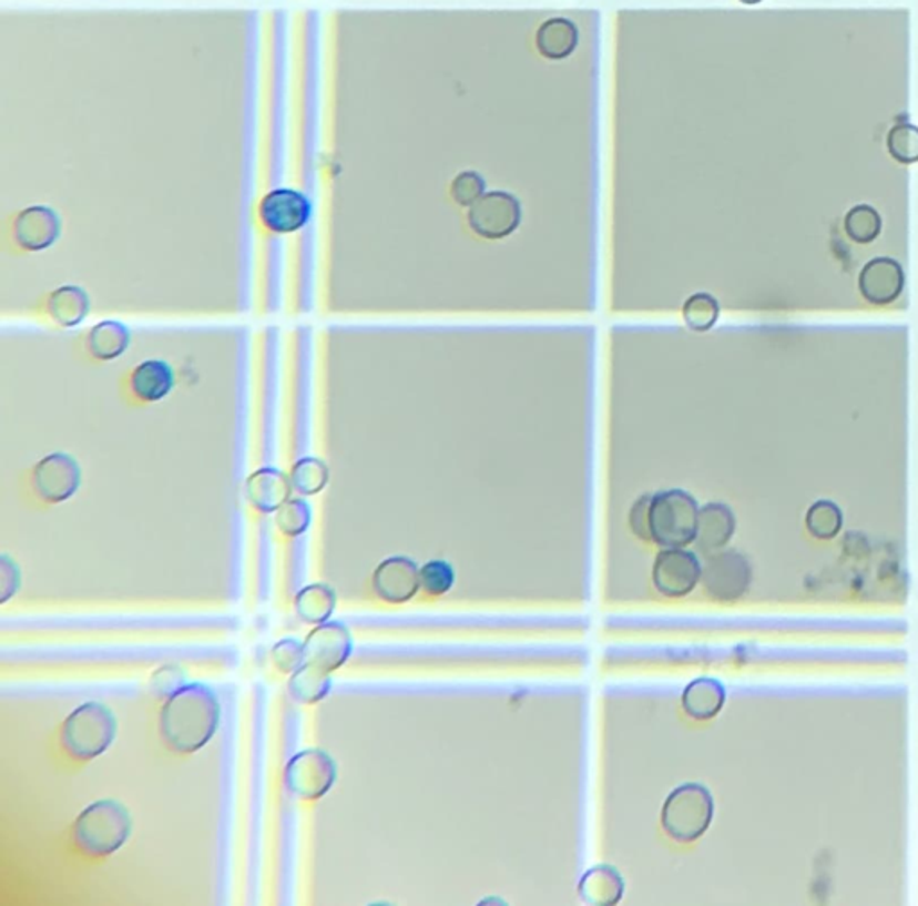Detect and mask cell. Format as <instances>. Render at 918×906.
I'll use <instances>...</instances> for the list:
<instances>
[{
  "instance_id": "13",
  "label": "cell",
  "mask_w": 918,
  "mask_h": 906,
  "mask_svg": "<svg viewBox=\"0 0 918 906\" xmlns=\"http://www.w3.org/2000/svg\"><path fill=\"white\" fill-rule=\"evenodd\" d=\"M351 652V638L348 629L338 621L324 623L304 643V662L330 673L347 661ZM302 662V664H304Z\"/></svg>"
},
{
  "instance_id": "22",
  "label": "cell",
  "mask_w": 918,
  "mask_h": 906,
  "mask_svg": "<svg viewBox=\"0 0 918 906\" xmlns=\"http://www.w3.org/2000/svg\"><path fill=\"white\" fill-rule=\"evenodd\" d=\"M130 339H132V334L126 325L115 319H106L90 329L86 336V348H89L90 356L98 362H112L124 354Z\"/></svg>"
},
{
  "instance_id": "6",
  "label": "cell",
  "mask_w": 918,
  "mask_h": 906,
  "mask_svg": "<svg viewBox=\"0 0 918 906\" xmlns=\"http://www.w3.org/2000/svg\"><path fill=\"white\" fill-rule=\"evenodd\" d=\"M522 207L513 194L504 191L484 193L469 207V226L483 240L499 241L510 237L520 226Z\"/></svg>"
},
{
  "instance_id": "17",
  "label": "cell",
  "mask_w": 918,
  "mask_h": 906,
  "mask_svg": "<svg viewBox=\"0 0 918 906\" xmlns=\"http://www.w3.org/2000/svg\"><path fill=\"white\" fill-rule=\"evenodd\" d=\"M174 386V371L162 359H147L133 368L130 374V390L142 403H159L165 399Z\"/></svg>"
},
{
  "instance_id": "25",
  "label": "cell",
  "mask_w": 918,
  "mask_h": 906,
  "mask_svg": "<svg viewBox=\"0 0 918 906\" xmlns=\"http://www.w3.org/2000/svg\"><path fill=\"white\" fill-rule=\"evenodd\" d=\"M330 673L304 662L290 676L289 690L293 699L302 704H316L330 690Z\"/></svg>"
},
{
  "instance_id": "33",
  "label": "cell",
  "mask_w": 918,
  "mask_h": 906,
  "mask_svg": "<svg viewBox=\"0 0 918 906\" xmlns=\"http://www.w3.org/2000/svg\"><path fill=\"white\" fill-rule=\"evenodd\" d=\"M484 189H487V184H484L481 174L476 173V171H463L452 180L450 194L461 207H472L473 203L483 196Z\"/></svg>"
},
{
  "instance_id": "15",
  "label": "cell",
  "mask_w": 918,
  "mask_h": 906,
  "mask_svg": "<svg viewBox=\"0 0 918 906\" xmlns=\"http://www.w3.org/2000/svg\"><path fill=\"white\" fill-rule=\"evenodd\" d=\"M418 588H420V571L411 559L391 557L375 569V592L388 603H404V601L411 600L417 594Z\"/></svg>"
},
{
  "instance_id": "30",
  "label": "cell",
  "mask_w": 918,
  "mask_h": 906,
  "mask_svg": "<svg viewBox=\"0 0 918 906\" xmlns=\"http://www.w3.org/2000/svg\"><path fill=\"white\" fill-rule=\"evenodd\" d=\"M327 469L322 461L315 458H307L296 464L290 475V483L302 493H316L324 489L327 483Z\"/></svg>"
},
{
  "instance_id": "21",
  "label": "cell",
  "mask_w": 918,
  "mask_h": 906,
  "mask_svg": "<svg viewBox=\"0 0 918 906\" xmlns=\"http://www.w3.org/2000/svg\"><path fill=\"white\" fill-rule=\"evenodd\" d=\"M45 309L54 324L75 327L89 315V295L78 286H61L49 295Z\"/></svg>"
},
{
  "instance_id": "18",
  "label": "cell",
  "mask_w": 918,
  "mask_h": 906,
  "mask_svg": "<svg viewBox=\"0 0 918 906\" xmlns=\"http://www.w3.org/2000/svg\"><path fill=\"white\" fill-rule=\"evenodd\" d=\"M580 42V31L572 20L557 17L545 20L537 33V49L542 57L560 62L571 57Z\"/></svg>"
},
{
  "instance_id": "28",
  "label": "cell",
  "mask_w": 918,
  "mask_h": 906,
  "mask_svg": "<svg viewBox=\"0 0 918 906\" xmlns=\"http://www.w3.org/2000/svg\"><path fill=\"white\" fill-rule=\"evenodd\" d=\"M682 315H684L688 329L705 333V330L713 329L716 325L717 318H720V304L708 293H696V295H691L685 301Z\"/></svg>"
},
{
  "instance_id": "5",
  "label": "cell",
  "mask_w": 918,
  "mask_h": 906,
  "mask_svg": "<svg viewBox=\"0 0 918 906\" xmlns=\"http://www.w3.org/2000/svg\"><path fill=\"white\" fill-rule=\"evenodd\" d=\"M713 815L711 792L702 784H682L665 798L662 826L673 841L694 842L707 832Z\"/></svg>"
},
{
  "instance_id": "24",
  "label": "cell",
  "mask_w": 918,
  "mask_h": 906,
  "mask_svg": "<svg viewBox=\"0 0 918 906\" xmlns=\"http://www.w3.org/2000/svg\"><path fill=\"white\" fill-rule=\"evenodd\" d=\"M295 605L302 621L310 623V625H319L333 615L334 607H336V594H334L333 589L327 588L324 583H316V586H309V588L298 592Z\"/></svg>"
},
{
  "instance_id": "1",
  "label": "cell",
  "mask_w": 918,
  "mask_h": 906,
  "mask_svg": "<svg viewBox=\"0 0 918 906\" xmlns=\"http://www.w3.org/2000/svg\"><path fill=\"white\" fill-rule=\"evenodd\" d=\"M220 725V702L205 684L174 691L160 714V733L171 751L191 754L211 742Z\"/></svg>"
},
{
  "instance_id": "36",
  "label": "cell",
  "mask_w": 918,
  "mask_h": 906,
  "mask_svg": "<svg viewBox=\"0 0 918 906\" xmlns=\"http://www.w3.org/2000/svg\"><path fill=\"white\" fill-rule=\"evenodd\" d=\"M17 588H19V569L14 563L10 562V559H2V566H0V591H2V601L8 600V598L17 592Z\"/></svg>"
},
{
  "instance_id": "20",
  "label": "cell",
  "mask_w": 918,
  "mask_h": 906,
  "mask_svg": "<svg viewBox=\"0 0 918 906\" xmlns=\"http://www.w3.org/2000/svg\"><path fill=\"white\" fill-rule=\"evenodd\" d=\"M623 878L609 865H600L589 871L580 883V896L586 905H615L623 897Z\"/></svg>"
},
{
  "instance_id": "8",
  "label": "cell",
  "mask_w": 918,
  "mask_h": 906,
  "mask_svg": "<svg viewBox=\"0 0 918 906\" xmlns=\"http://www.w3.org/2000/svg\"><path fill=\"white\" fill-rule=\"evenodd\" d=\"M81 470L78 461L65 452H52L38 461L31 472L34 493L42 501L57 502L71 499L80 489Z\"/></svg>"
},
{
  "instance_id": "31",
  "label": "cell",
  "mask_w": 918,
  "mask_h": 906,
  "mask_svg": "<svg viewBox=\"0 0 918 906\" xmlns=\"http://www.w3.org/2000/svg\"><path fill=\"white\" fill-rule=\"evenodd\" d=\"M420 586L432 597H441L455 586V569L446 560H432L420 569Z\"/></svg>"
},
{
  "instance_id": "35",
  "label": "cell",
  "mask_w": 918,
  "mask_h": 906,
  "mask_svg": "<svg viewBox=\"0 0 918 906\" xmlns=\"http://www.w3.org/2000/svg\"><path fill=\"white\" fill-rule=\"evenodd\" d=\"M650 502H652V493L642 496L635 501L630 512V527L633 533L642 540H652L650 536Z\"/></svg>"
},
{
  "instance_id": "26",
  "label": "cell",
  "mask_w": 918,
  "mask_h": 906,
  "mask_svg": "<svg viewBox=\"0 0 918 906\" xmlns=\"http://www.w3.org/2000/svg\"><path fill=\"white\" fill-rule=\"evenodd\" d=\"M844 527V513L838 505L827 499L810 505L806 516V528L815 539L830 540Z\"/></svg>"
},
{
  "instance_id": "14",
  "label": "cell",
  "mask_w": 918,
  "mask_h": 906,
  "mask_svg": "<svg viewBox=\"0 0 918 906\" xmlns=\"http://www.w3.org/2000/svg\"><path fill=\"white\" fill-rule=\"evenodd\" d=\"M905 269L895 258L876 257L859 273V292L874 306H888L905 292Z\"/></svg>"
},
{
  "instance_id": "34",
  "label": "cell",
  "mask_w": 918,
  "mask_h": 906,
  "mask_svg": "<svg viewBox=\"0 0 918 906\" xmlns=\"http://www.w3.org/2000/svg\"><path fill=\"white\" fill-rule=\"evenodd\" d=\"M273 662L280 672H296L304 662V644L296 639H284L273 649Z\"/></svg>"
},
{
  "instance_id": "32",
  "label": "cell",
  "mask_w": 918,
  "mask_h": 906,
  "mask_svg": "<svg viewBox=\"0 0 918 906\" xmlns=\"http://www.w3.org/2000/svg\"><path fill=\"white\" fill-rule=\"evenodd\" d=\"M277 525L286 536H300L310 525V507L302 499L287 501L278 510Z\"/></svg>"
},
{
  "instance_id": "2",
  "label": "cell",
  "mask_w": 918,
  "mask_h": 906,
  "mask_svg": "<svg viewBox=\"0 0 918 906\" xmlns=\"http://www.w3.org/2000/svg\"><path fill=\"white\" fill-rule=\"evenodd\" d=\"M132 833V817L118 801H99L81 812L74 841L85 855L109 856L121 849Z\"/></svg>"
},
{
  "instance_id": "10",
  "label": "cell",
  "mask_w": 918,
  "mask_h": 906,
  "mask_svg": "<svg viewBox=\"0 0 918 906\" xmlns=\"http://www.w3.org/2000/svg\"><path fill=\"white\" fill-rule=\"evenodd\" d=\"M702 580V566L696 554L682 548H665L653 568V583L664 597L680 598L693 591Z\"/></svg>"
},
{
  "instance_id": "11",
  "label": "cell",
  "mask_w": 918,
  "mask_h": 906,
  "mask_svg": "<svg viewBox=\"0 0 918 906\" xmlns=\"http://www.w3.org/2000/svg\"><path fill=\"white\" fill-rule=\"evenodd\" d=\"M310 202L305 194L293 189H277L264 196L258 205V216L267 231L275 234H290L307 225L310 217Z\"/></svg>"
},
{
  "instance_id": "12",
  "label": "cell",
  "mask_w": 918,
  "mask_h": 906,
  "mask_svg": "<svg viewBox=\"0 0 918 906\" xmlns=\"http://www.w3.org/2000/svg\"><path fill=\"white\" fill-rule=\"evenodd\" d=\"M60 216L51 207L34 205L20 211L11 226L14 245L24 252H42L60 237Z\"/></svg>"
},
{
  "instance_id": "4",
  "label": "cell",
  "mask_w": 918,
  "mask_h": 906,
  "mask_svg": "<svg viewBox=\"0 0 918 906\" xmlns=\"http://www.w3.org/2000/svg\"><path fill=\"white\" fill-rule=\"evenodd\" d=\"M118 722L109 708L89 702L72 711L61 729V743L75 760L89 761L101 756L112 745Z\"/></svg>"
},
{
  "instance_id": "7",
  "label": "cell",
  "mask_w": 918,
  "mask_h": 906,
  "mask_svg": "<svg viewBox=\"0 0 918 906\" xmlns=\"http://www.w3.org/2000/svg\"><path fill=\"white\" fill-rule=\"evenodd\" d=\"M752 568L737 551L711 554L702 568L703 588L717 601L740 600L749 588Z\"/></svg>"
},
{
  "instance_id": "16",
  "label": "cell",
  "mask_w": 918,
  "mask_h": 906,
  "mask_svg": "<svg viewBox=\"0 0 918 906\" xmlns=\"http://www.w3.org/2000/svg\"><path fill=\"white\" fill-rule=\"evenodd\" d=\"M736 531V517L723 502H708L700 508L696 546L703 553H713L728 544Z\"/></svg>"
},
{
  "instance_id": "19",
  "label": "cell",
  "mask_w": 918,
  "mask_h": 906,
  "mask_svg": "<svg viewBox=\"0 0 918 906\" xmlns=\"http://www.w3.org/2000/svg\"><path fill=\"white\" fill-rule=\"evenodd\" d=\"M725 696L722 682L714 681V679H700L685 688L682 705L691 719L705 722V720L714 719L722 711Z\"/></svg>"
},
{
  "instance_id": "29",
  "label": "cell",
  "mask_w": 918,
  "mask_h": 906,
  "mask_svg": "<svg viewBox=\"0 0 918 906\" xmlns=\"http://www.w3.org/2000/svg\"><path fill=\"white\" fill-rule=\"evenodd\" d=\"M888 151L900 164L918 162V128L909 123L895 124L886 139Z\"/></svg>"
},
{
  "instance_id": "37",
  "label": "cell",
  "mask_w": 918,
  "mask_h": 906,
  "mask_svg": "<svg viewBox=\"0 0 918 906\" xmlns=\"http://www.w3.org/2000/svg\"><path fill=\"white\" fill-rule=\"evenodd\" d=\"M741 2H743V4L754 6L759 4V2H763V0H741Z\"/></svg>"
},
{
  "instance_id": "9",
  "label": "cell",
  "mask_w": 918,
  "mask_h": 906,
  "mask_svg": "<svg viewBox=\"0 0 918 906\" xmlns=\"http://www.w3.org/2000/svg\"><path fill=\"white\" fill-rule=\"evenodd\" d=\"M336 765L324 751H305L290 760L286 771L287 788L302 798H319L333 788Z\"/></svg>"
},
{
  "instance_id": "23",
  "label": "cell",
  "mask_w": 918,
  "mask_h": 906,
  "mask_svg": "<svg viewBox=\"0 0 918 906\" xmlns=\"http://www.w3.org/2000/svg\"><path fill=\"white\" fill-rule=\"evenodd\" d=\"M248 493L261 512H273L286 505L289 483L278 470H263L249 479Z\"/></svg>"
},
{
  "instance_id": "3",
  "label": "cell",
  "mask_w": 918,
  "mask_h": 906,
  "mask_svg": "<svg viewBox=\"0 0 918 906\" xmlns=\"http://www.w3.org/2000/svg\"><path fill=\"white\" fill-rule=\"evenodd\" d=\"M698 502L685 490L653 493L650 502V536L662 548H684L696 537Z\"/></svg>"
},
{
  "instance_id": "27",
  "label": "cell",
  "mask_w": 918,
  "mask_h": 906,
  "mask_svg": "<svg viewBox=\"0 0 918 906\" xmlns=\"http://www.w3.org/2000/svg\"><path fill=\"white\" fill-rule=\"evenodd\" d=\"M883 220L879 212L870 205H856L845 216V232L850 240L867 245L881 234Z\"/></svg>"
}]
</instances>
